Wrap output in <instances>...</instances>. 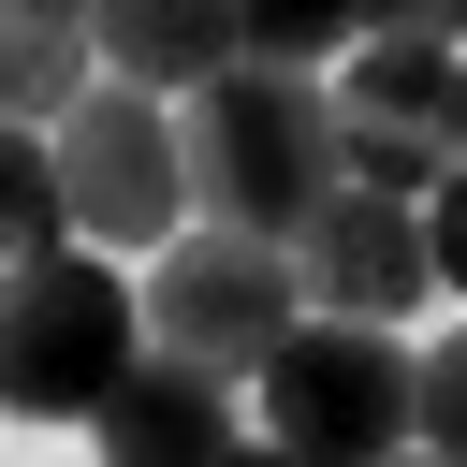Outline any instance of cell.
Returning a JSON list of instances; mask_svg holds the SVG:
<instances>
[{
	"label": "cell",
	"instance_id": "5b68a950",
	"mask_svg": "<svg viewBox=\"0 0 467 467\" xmlns=\"http://www.w3.org/2000/svg\"><path fill=\"white\" fill-rule=\"evenodd\" d=\"M58 204H73V248L88 263H117V248H175L190 234V161H175V117L161 102H131V88H88L58 131Z\"/></svg>",
	"mask_w": 467,
	"mask_h": 467
},
{
	"label": "cell",
	"instance_id": "6da1fadb",
	"mask_svg": "<svg viewBox=\"0 0 467 467\" xmlns=\"http://www.w3.org/2000/svg\"><path fill=\"white\" fill-rule=\"evenodd\" d=\"M175 161H190V219H204V234H263V248H292V234L336 204V88L219 73V88L175 117Z\"/></svg>",
	"mask_w": 467,
	"mask_h": 467
},
{
	"label": "cell",
	"instance_id": "277c9868",
	"mask_svg": "<svg viewBox=\"0 0 467 467\" xmlns=\"http://www.w3.org/2000/svg\"><path fill=\"white\" fill-rule=\"evenodd\" d=\"M409 365H423V350H394V336L292 321L277 365L248 379L263 452H292V467H394V452H409Z\"/></svg>",
	"mask_w": 467,
	"mask_h": 467
},
{
	"label": "cell",
	"instance_id": "30bf717a",
	"mask_svg": "<svg viewBox=\"0 0 467 467\" xmlns=\"http://www.w3.org/2000/svg\"><path fill=\"white\" fill-rule=\"evenodd\" d=\"M350 44H365V15H336V0H263V15H234V73L321 88V58H350Z\"/></svg>",
	"mask_w": 467,
	"mask_h": 467
},
{
	"label": "cell",
	"instance_id": "9a60e30c",
	"mask_svg": "<svg viewBox=\"0 0 467 467\" xmlns=\"http://www.w3.org/2000/svg\"><path fill=\"white\" fill-rule=\"evenodd\" d=\"M394 467H438V452H394Z\"/></svg>",
	"mask_w": 467,
	"mask_h": 467
},
{
	"label": "cell",
	"instance_id": "7a4b0ae2",
	"mask_svg": "<svg viewBox=\"0 0 467 467\" xmlns=\"http://www.w3.org/2000/svg\"><path fill=\"white\" fill-rule=\"evenodd\" d=\"M131 365H146V306L117 292V263L44 248L0 277V409L15 423H102Z\"/></svg>",
	"mask_w": 467,
	"mask_h": 467
},
{
	"label": "cell",
	"instance_id": "ba28073f",
	"mask_svg": "<svg viewBox=\"0 0 467 467\" xmlns=\"http://www.w3.org/2000/svg\"><path fill=\"white\" fill-rule=\"evenodd\" d=\"M88 44H102V88H131L161 117H190L234 73V15H190V0H117V15H88Z\"/></svg>",
	"mask_w": 467,
	"mask_h": 467
},
{
	"label": "cell",
	"instance_id": "52a82bcc",
	"mask_svg": "<svg viewBox=\"0 0 467 467\" xmlns=\"http://www.w3.org/2000/svg\"><path fill=\"white\" fill-rule=\"evenodd\" d=\"M102 438V467H234L248 452V423H234V379H204V365H131L117 379V409L88 423Z\"/></svg>",
	"mask_w": 467,
	"mask_h": 467
},
{
	"label": "cell",
	"instance_id": "8fae6325",
	"mask_svg": "<svg viewBox=\"0 0 467 467\" xmlns=\"http://www.w3.org/2000/svg\"><path fill=\"white\" fill-rule=\"evenodd\" d=\"M73 248V204H58V146L44 131H0V277Z\"/></svg>",
	"mask_w": 467,
	"mask_h": 467
},
{
	"label": "cell",
	"instance_id": "3957f363",
	"mask_svg": "<svg viewBox=\"0 0 467 467\" xmlns=\"http://www.w3.org/2000/svg\"><path fill=\"white\" fill-rule=\"evenodd\" d=\"M131 306H146V350H161V365H204V379H234V394H248V379L277 365V336L306 321L292 248H263V234H204V219L146 263Z\"/></svg>",
	"mask_w": 467,
	"mask_h": 467
},
{
	"label": "cell",
	"instance_id": "8992f818",
	"mask_svg": "<svg viewBox=\"0 0 467 467\" xmlns=\"http://www.w3.org/2000/svg\"><path fill=\"white\" fill-rule=\"evenodd\" d=\"M292 292H306V321L394 336V321H423V306H438V248H423V219H409V204L336 190V204L292 234Z\"/></svg>",
	"mask_w": 467,
	"mask_h": 467
},
{
	"label": "cell",
	"instance_id": "4fadbf2b",
	"mask_svg": "<svg viewBox=\"0 0 467 467\" xmlns=\"http://www.w3.org/2000/svg\"><path fill=\"white\" fill-rule=\"evenodd\" d=\"M423 248H438V292H452V306H467V175H452V190H438V204H423Z\"/></svg>",
	"mask_w": 467,
	"mask_h": 467
},
{
	"label": "cell",
	"instance_id": "9c48e42d",
	"mask_svg": "<svg viewBox=\"0 0 467 467\" xmlns=\"http://www.w3.org/2000/svg\"><path fill=\"white\" fill-rule=\"evenodd\" d=\"M102 88V44L73 0H0V131H58Z\"/></svg>",
	"mask_w": 467,
	"mask_h": 467
},
{
	"label": "cell",
	"instance_id": "7c38bea8",
	"mask_svg": "<svg viewBox=\"0 0 467 467\" xmlns=\"http://www.w3.org/2000/svg\"><path fill=\"white\" fill-rule=\"evenodd\" d=\"M409 452L467 467V336H438V350L409 365Z\"/></svg>",
	"mask_w": 467,
	"mask_h": 467
},
{
	"label": "cell",
	"instance_id": "5bb4252c",
	"mask_svg": "<svg viewBox=\"0 0 467 467\" xmlns=\"http://www.w3.org/2000/svg\"><path fill=\"white\" fill-rule=\"evenodd\" d=\"M234 467H292V452H263V438H248V452H234Z\"/></svg>",
	"mask_w": 467,
	"mask_h": 467
}]
</instances>
